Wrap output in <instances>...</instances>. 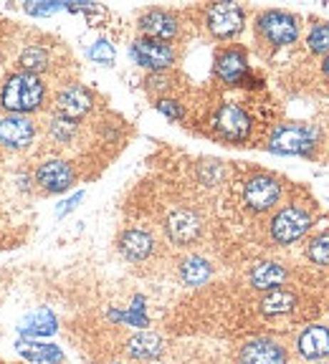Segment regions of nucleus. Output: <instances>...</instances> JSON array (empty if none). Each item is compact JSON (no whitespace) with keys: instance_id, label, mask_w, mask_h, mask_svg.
I'll use <instances>...</instances> for the list:
<instances>
[{"instance_id":"nucleus-30","label":"nucleus","mask_w":329,"mask_h":364,"mask_svg":"<svg viewBox=\"0 0 329 364\" xmlns=\"http://www.w3.org/2000/svg\"><path fill=\"white\" fill-rule=\"evenodd\" d=\"M58 8H63L61 3H28L26 11L33 13V16H48V13H56Z\"/></svg>"},{"instance_id":"nucleus-24","label":"nucleus","mask_w":329,"mask_h":364,"mask_svg":"<svg viewBox=\"0 0 329 364\" xmlns=\"http://www.w3.org/2000/svg\"><path fill=\"white\" fill-rule=\"evenodd\" d=\"M21 68L23 74H31L36 76L38 71H43L46 63H48V53H46V48H38V46H31V48H26V51L21 53Z\"/></svg>"},{"instance_id":"nucleus-1","label":"nucleus","mask_w":329,"mask_h":364,"mask_svg":"<svg viewBox=\"0 0 329 364\" xmlns=\"http://www.w3.org/2000/svg\"><path fill=\"white\" fill-rule=\"evenodd\" d=\"M43 102V84L38 81V76L31 74H13L6 79L3 91H0V104L3 109H8L11 114H26L36 112Z\"/></svg>"},{"instance_id":"nucleus-16","label":"nucleus","mask_w":329,"mask_h":364,"mask_svg":"<svg viewBox=\"0 0 329 364\" xmlns=\"http://www.w3.org/2000/svg\"><path fill=\"white\" fill-rule=\"evenodd\" d=\"M301 357L307 359H322L329 354V329L327 326H309L301 331L299 341H296Z\"/></svg>"},{"instance_id":"nucleus-3","label":"nucleus","mask_w":329,"mask_h":364,"mask_svg":"<svg viewBox=\"0 0 329 364\" xmlns=\"http://www.w3.org/2000/svg\"><path fill=\"white\" fill-rule=\"evenodd\" d=\"M258 31H261L273 46L294 43L296 36H299L296 18L284 11H268V13H263V16H258Z\"/></svg>"},{"instance_id":"nucleus-27","label":"nucleus","mask_w":329,"mask_h":364,"mask_svg":"<svg viewBox=\"0 0 329 364\" xmlns=\"http://www.w3.org/2000/svg\"><path fill=\"white\" fill-rule=\"evenodd\" d=\"M309 258L319 266H329V235H319L309 243Z\"/></svg>"},{"instance_id":"nucleus-9","label":"nucleus","mask_w":329,"mask_h":364,"mask_svg":"<svg viewBox=\"0 0 329 364\" xmlns=\"http://www.w3.org/2000/svg\"><path fill=\"white\" fill-rule=\"evenodd\" d=\"M36 127L31 119L21 117V114H11L0 119V142L11 149H23L33 142Z\"/></svg>"},{"instance_id":"nucleus-11","label":"nucleus","mask_w":329,"mask_h":364,"mask_svg":"<svg viewBox=\"0 0 329 364\" xmlns=\"http://www.w3.org/2000/svg\"><path fill=\"white\" fill-rule=\"evenodd\" d=\"M56 109H58V114H61V119L76 122L91 109V94L84 86H68V89H63L61 94H58Z\"/></svg>"},{"instance_id":"nucleus-22","label":"nucleus","mask_w":329,"mask_h":364,"mask_svg":"<svg viewBox=\"0 0 329 364\" xmlns=\"http://www.w3.org/2000/svg\"><path fill=\"white\" fill-rule=\"evenodd\" d=\"M210 273H213L210 263L205 261V258H200V256L185 258V261H182V266H180V276H182V281H185L187 286H203L205 281L210 279Z\"/></svg>"},{"instance_id":"nucleus-10","label":"nucleus","mask_w":329,"mask_h":364,"mask_svg":"<svg viewBox=\"0 0 329 364\" xmlns=\"http://www.w3.org/2000/svg\"><path fill=\"white\" fill-rule=\"evenodd\" d=\"M241 364H286L284 347L273 339H254L241 349Z\"/></svg>"},{"instance_id":"nucleus-23","label":"nucleus","mask_w":329,"mask_h":364,"mask_svg":"<svg viewBox=\"0 0 329 364\" xmlns=\"http://www.w3.org/2000/svg\"><path fill=\"white\" fill-rule=\"evenodd\" d=\"M294 306H296V296L289 294V291H278V289L273 291V294H268L261 301V311L266 314V316H278V314L291 311Z\"/></svg>"},{"instance_id":"nucleus-7","label":"nucleus","mask_w":329,"mask_h":364,"mask_svg":"<svg viewBox=\"0 0 329 364\" xmlns=\"http://www.w3.org/2000/svg\"><path fill=\"white\" fill-rule=\"evenodd\" d=\"M244 198L251 210H258V213L268 210V208H273V205L278 203V198H281V185H278V180H273V177H268V175H256L246 182Z\"/></svg>"},{"instance_id":"nucleus-25","label":"nucleus","mask_w":329,"mask_h":364,"mask_svg":"<svg viewBox=\"0 0 329 364\" xmlns=\"http://www.w3.org/2000/svg\"><path fill=\"white\" fill-rule=\"evenodd\" d=\"M145 299L142 296H137L135 299V306L130 311H109V316L114 321H130L132 326H147V316H145Z\"/></svg>"},{"instance_id":"nucleus-19","label":"nucleus","mask_w":329,"mask_h":364,"mask_svg":"<svg viewBox=\"0 0 329 364\" xmlns=\"http://www.w3.org/2000/svg\"><path fill=\"white\" fill-rule=\"evenodd\" d=\"M18 354H23L31 362H46V364H58L63 359V352L56 347V344H41V341L33 339H21L16 344Z\"/></svg>"},{"instance_id":"nucleus-26","label":"nucleus","mask_w":329,"mask_h":364,"mask_svg":"<svg viewBox=\"0 0 329 364\" xmlns=\"http://www.w3.org/2000/svg\"><path fill=\"white\" fill-rule=\"evenodd\" d=\"M307 43L314 53H327L329 51V26L327 23L314 26L312 33H309V38H307Z\"/></svg>"},{"instance_id":"nucleus-32","label":"nucleus","mask_w":329,"mask_h":364,"mask_svg":"<svg viewBox=\"0 0 329 364\" xmlns=\"http://www.w3.org/2000/svg\"><path fill=\"white\" fill-rule=\"evenodd\" d=\"M324 74L329 76V56H327V61H324Z\"/></svg>"},{"instance_id":"nucleus-14","label":"nucleus","mask_w":329,"mask_h":364,"mask_svg":"<svg viewBox=\"0 0 329 364\" xmlns=\"http://www.w3.org/2000/svg\"><path fill=\"white\" fill-rule=\"evenodd\" d=\"M216 71L226 84L236 86L241 81L249 79V63H246L244 51L239 48H231V51H223L216 61Z\"/></svg>"},{"instance_id":"nucleus-2","label":"nucleus","mask_w":329,"mask_h":364,"mask_svg":"<svg viewBox=\"0 0 329 364\" xmlns=\"http://www.w3.org/2000/svg\"><path fill=\"white\" fill-rule=\"evenodd\" d=\"M312 144H314L312 132H309L307 127L281 124L273 129L268 149H271V152H281V154H307L309 149H312Z\"/></svg>"},{"instance_id":"nucleus-21","label":"nucleus","mask_w":329,"mask_h":364,"mask_svg":"<svg viewBox=\"0 0 329 364\" xmlns=\"http://www.w3.org/2000/svg\"><path fill=\"white\" fill-rule=\"evenodd\" d=\"M127 352L137 359H155L162 354V339L157 334H137L127 341Z\"/></svg>"},{"instance_id":"nucleus-17","label":"nucleus","mask_w":329,"mask_h":364,"mask_svg":"<svg viewBox=\"0 0 329 364\" xmlns=\"http://www.w3.org/2000/svg\"><path fill=\"white\" fill-rule=\"evenodd\" d=\"M18 331H21L26 339H33V336H51L56 331V316H53L48 309H36L33 314L23 318L18 324Z\"/></svg>"},{"instance_id":"nucleus-28","label":"nucleus","mask_w":329,"mask_h":364,"mask_svg":"<svg viewBox=\"0 0 329 364\" xmlns=\"http://www.w3.org/2000/svg\"><path fill=\"white\" fill-rule=\"evenodd\" d=\"M89 56H91V61H97V63H112L114 46L109 43V41H97V43L89 48Z\"/></svg>"},{"instance_id":"nucleus-5","label":"nucleus","mask_w":329,"mask_h":364,"mask_svg":"<svg viewBox=\"0 0 329 364\" xmlns=\"http://www.w3.org/2000/svg\"><path fill=\"white\" fill-rule=\"evenodd\" d=\"M208 28L216 38H231L244 28V8L236 3H216L208 11Z\"/></svg>"},{"instance_id":"nucleus-4","label":"nucleus","mask_w":329,"mask_h":364,"mask_svg":"<svg viewBox=\"0 0 329 364\" xmlns=\"http://www.w3.org/2000/svg\"><path fill=\"white\" fill-rule=\"evenodd\" d=\"M312 220H309V213L301 210V208H284L271 223V235L278 243H294L301 235L307 233Z\"/></svg>"},{"instance_id":"nucleus-29","label":"nucleus","mask_w":329,"mask_h":364,"mask_svg":"<svg viewBox=\"0 0 329 364\" xmlns=\"http://www.w3.org/2000/svg\"><path fill=\"white\" fill-rule=\"evenodd\" d=\"M157 109L167 117V119H182V107L177 102H172V99H162V102H157Z\"/></svg>"},{"instance_id":"nucleus-15","label":"nucleus","mask_w":329,"mask_h":364,"mask_svg":"<svg viewBox=\"0 0 329 364\" xmlns=\"http://www.w3.org/2000/svg\"><path fill=\"white\" fill-rule=\"evenodd\" d=\"M140 28H142V33L147 36L150 41H160V43H162V41H170L177 36V21L170 13L152 11V13H147V16H142Z\"/></svg>"},{"instance_id":"nucleus-6","label":"nucleus","mask_w":329,"mask_h":364,"mask_svg":"<svg viewBox=\"0 0 329 364\" xmlns=\"http://www.w3.org/2000/svg\"><path fill=\"white\" fill-rule=\"evenodd\" d=\"M216 132L228 142H244L251 132L249 114L239 104H223L216 114Z\"/></svg>"},{"instance_id":"nucleus-13","label":"nucleus","mask_w":329,"mask_h":364,"mask_svg":"<svg viewBox=\"0 0 329 364\" xmlns=\"http://www.w3.org/2000/svg\"><path fill=\"white\" fill-rule=\"evenodd\" d=\"M200 230H203L200 218L190 210H177L167 218V235L180 245L193 243V240L200 235Z\"/></svg>"},{"instance_id":"nucleus-12","label":"nucleus","mask_w":329,"mask_h":364,"mask_svg":"<svg viewBox=\"0 0 329 364\" xmlns=\"http://www.w3.org/2000/svg\"><path fill=\"white\" fill-rule=\"evenodd\" d=\"M36 180H38L41 188L48 190V193H63V190L74 182V172H71V167H68L66 162H61V159H48V162H43V165L38 167Z\"/></svg>"},{"instance_id":"nucleus-8","label":"nucleus","mask_w":329,"mask_h":364,"mask_svg":"<svg viewBox=\"0 0 329 364\" xmlns=\"http://www.w3.org/2000/svg\"><path fill=\"white\" fill-rule=\"evenodd\" d=\"M132 58H135L140 66L145 68H167L175 61V53L167 43H160V41H150V38H140L132 43Z\"/></svg>"},{"instance_id":"nucleus-31","label":"nucleus","mask_w":329,"mask_h":364,"mask_svg":"<svg viewBox=\"0 0 329 364\" xmlns=\"http://www.w3.org/2000/svg\"><path fill=\"white\" fill-rule=\"evenodd\" d=\"M81 198H84V195H81V193H76L71 200H66V203H63V208H61V210H58V215H66L68 210H74V208H76V203H79Z\"/></svg>"},{"instance_id":"nucleus-20","label":"nucleus","mask_w":329,"mask_h":364,"mask_svg":"<svg viewBox=\"0 0 329 364\" xmlns=\"http://www.w3.org/2000/svg\"><path fill=\"white\" fill-rule=\"evenodd\" d=\"M284 279H286L284 266H278V263H273V261L258 263V266H254V271H251V284L258 291L276 289V286L284 284Z\"/></svg>"},{"instance_id":"nucleus-18","label":"nucleus","mask_w":329,"mask_h":364,"mask_svg":"<svg viewBox=\"0 0 329 364\" xmlns=\"http://www.w3.org/2000/svg\"><path fill=\"white\" fill-rule=\"evenodd\" d=\"M152 235L145 230H127L120 238V250L130 261H142L152 253Z\"/></svg>"}]
</instances>
